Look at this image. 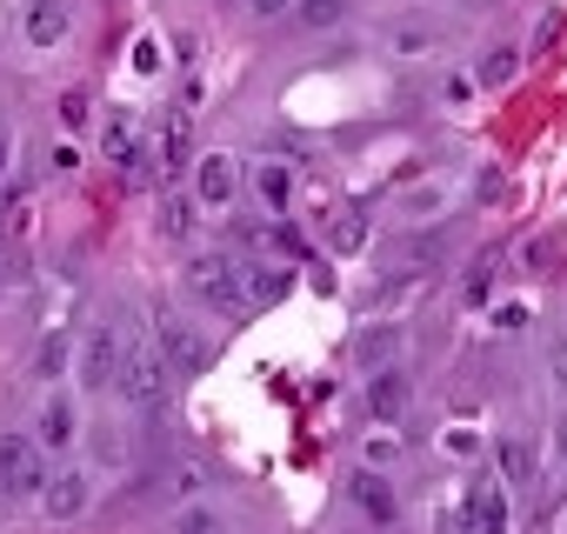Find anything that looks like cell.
I'll return each instance as SVG.
<instances>
[{
	"mask_svg": "<svg viewBox=\"0 0 567 534\" xmlns=\"http://www.w3.org/2000/svg\"><path fill=\"white\" fill-rule=\"evenodd\" d=\"M48 487V454L34 434H0V501H34Z\"/></svg>",
	"mask_w": 567,
	"mask_h": 534,
	"instance_id": "1",
	"label": "cell"
},
{
	"mask_svg": "<svg viewBox=\"0 0 567 534\" xmlns=\"http://www.w3.org/2000/svg\"><path fill=\"white\" fill-rule=\"evenodd\" d=\"M187 295H194L200 308L234 315V308H240V260H234V254H200V260H187Z\"/></svg>",
	"mask_w": 567,
	"mask_h": 534,
	"instance_id": "2",
	"label": "cell"
},
{
	"mask_svg": "<svg viewBox=\"0 0 567 534\" xmlns=\"http://www.w3.org/2000/svg\"><path fill=\"white\" fill-rule=\"evenodd\" d=\"M121 361H127V335H121L114 321L87 328V341H81V355H74L81 388H114V381H121Z\"/></svg>",
	"mask_w": 567,
	"mask_h": 534,
	"instance_id": "3",
	"label": "cell"
},
{
	"mask_svg": "<svg viewBox=\"0 0 567 534\" xmlns=\"http://www.w3.org/2000/svg\"><path fill=\"white\" fill-rule=\"evenodd\" d=\"M34 501H41V514H48L54 527H68V521H81V514L94 507V474H87V468H54Z\"/></svg>",
	"mask_w": 567,
	"mask_h": 534,
	"instance_id": "4",
	"label": "cell"
},
{
	"mask_svg": "<svg viewBox=\"0 0 567 534\" xmlns=\"http://www.w3.org/2000/svg\"><path fill=\"white\" fill-rule=\"evenodd\" d=\"M134 408H161L167 401V361L154 355V348H134L127 341V361H121V381H114Z\"/></svg>",
	"mask_w": 567,
	"mask_h": 534,
	"instance_id": "5",
	"label": "cell"
},
{
	"mask_svg": "<svg viewBox=\"0 0 567 534\" xmlns=\"http://www.w3.org/2000/svg\"><path fill=\"white\" fill-rule=\"evenodd\" d=\"M21 34H28V48H34V54H54V48L74 34V0H28Z\"/></svg>",
	"mask_w": 567,
	"mask_h": 534,
	"instance_id": "6",
	"label": "cell"
},
{
	"mask_svg": "<svg viewBox=\"0 0 567 534\" xmlns=\"http://www.w3.org/2000/svg\"><path fill=\"white\" fill-rule=\"evenodd\" d=\"M234 194H240V161L234 154H200V167H194V207H234Z\"/></svg>",
	"mask_w": 567,
	"mask_h": 534,
	"instance_id": "7",
	"label": "cell"
},
{
	"mask_svg": "<svg viewBox=\"0 0 567 534\" xmlns=\"http://www.w3.org/2000/svg\"><path fill=\"white\" fill-rule=\"evenodd\" d=\"M348 501H354V514H361V521H374V527H388V521L401 514L394 481H388L381 468H354V474H348Z\"/></svg>",
	"mask_w": 567,
	"mask_h": 534,
	"instance_id": "8",
	"label": "cell"
},
{
	"mask_svg": "<svg viewBox=\"0 0 567 534\" xmlns=\"http://www.w3.org/2000/svg\"><path fill=\"white\" fill-rule=\"evenodd\" d=\"M154 355H161L174 374H200V368H207V341H200L194 328H181V321H161V341H154Z\"/></svg>",
	"mask_w": 567,
	"mask_h": 534,
	"instance_id": "9",
	"label": "cell"
},
{
	"mask_svg": "<svg viewBox=\"0 0 567 534\" xmlns=\"http://www.w3.org/2000/svg\"><path fill=\"white\" fill-rule=\"evenodd\" d=\"M74 434H81L74 401H61V394H54V401H41V414H34V448H41V454H48V448L61 454V448H74Z\"/></svg>",
	"mask_w": 567,
	"mask_h": 534,
	"instance_id": "10",
	"label": "cell"
},
{
	"mask_svg": "<svg viewBox=\"0 0 567 534\" xmlns=\"http://www.w3.org/2000/svg\"><path fill=\"white\" fill-rule=\"evenodd\" d=\"M288 288H295L288 267H267V260H260V267H247V260H240V308H274Z\"/></svg>",
	"mask_w": 567,
	"mask_h": 534,
	"instance_id": "11",
	"label": "cell"
},
{
	"mask_svg": "<svg viewBox=\"0 0 567 534\" xmlns=\"http://www.w3.org/2000/svg\"><path fill=\"white\" fill-rule=\"evenodd\" d=\"M254 201L267 214H288L295 207V161H260L254 167Z\"/></svg>",
	"mask_w": 567,
	"mask_h": 534,
	"instance_id": "12",
	"label": "cell"
},
{
	"mask_svg": "<svg viewBox=\"0 0 567 534\" xmlns=\"http://www.w3.org/2000/svg\"><path fill=\"white\" fill-rule=\"evenodd\" d=\"M368 408H374V421H401L408 414V374L401 368L368 374Z\"/></svg>",
	"mask_w": 567,
	"mask_h": 534,
	"instance_id": "13",
	"label": "cell"
},
{
	"mask_svg": "<svg viewBox=\"0 0 567 534\" xmlns=\"http://www.w3.org/2000/svg\"><path fill=\"white\" fill-rule=\"evenodd\" d=\"M481 94H494V88H514L520 81V48H487L481 61H474V74H467Z\"/></svg>",
	"mask_w": 567,
	"mask_h": 534,
	"instance_id": "14",
	"label": "cell"
},
{
	"mask_svg": "<svg viewBox=\"0 0 567 534\" xmlns=\"http://www.w3.org/2000/svg\"><path fill=\"white\" fill-rule=\"evenodd\" d=\"M474 527H481V534H507V487H501L494 474L474 481Z\"/></svg>",
	"mask_w": 567,
	"mask_h": 534,
	"instance_id": "15",
	"label": "cell"
},
{
	"mask_svg": "<svg viewBox=\"0 0 567 534\" xmlns=\"http://www.w3.org/2000/svg\"><path fill=\"white\" fill-rule=\"evenodd\" d=\"M441 214H447V187H441V181L401 194V220H441Z\"/></svg>",
	"mask_w": 567,
	"mask_h": 534,
	"instance_id": "16",
	"label": "cell"
},
{
	"mask_svg": "<svg viewBox=\"0 0 567 534\" xmlns=\"http://www.w3.org/2000/svg\"><path fill=\"white\" fill-rule=\"evenodd\" d=\"M328 240H334V254H361L368 247V207H341L334 227H328Z\"/></svg>",
	"mask_w": 567,
	"mask_h": 534,
	"instance_id": "17",
	"label": "cell"
},
{
	"mask_svg": "<svg viewBox=\"0 0 567 534\" xmlns=\"http://www.w3.org/2000/svg\"><path fill=\"white\" fill-rule=\"evenodd\" d=\"M348 14H354V0H295V21L315 28V34H321V28H341Z\"/></svg>",
	"mask_w": 567,
	"mask_h": 534,
	"instance_id": "18",
	"label": "cell"
},
{
	"mask_svg": "<svg viewBox=\"0 0 567 534\" xmlns=\"http://www.w3.org/2000/svg\"><path fill=\"white\" fill-rule=\"evenodd\" d=\"M154 227H161L167 240H187V234H194V201H187V194H167V201L154 207Z\"/></svg>",
	"mask_w": 567,
	"mask_h": 534,
	"instance_id": "19",
	"label": "cell"
},
{
	"mask_svg": "<svg viewBox=\"0 0 567 534\" xmlns=\"http://www.w3.org/2000/svg\"><path fill=\"white\" fill-rule=\"evenodd\" d=\"M388 48H394L401 61H421V54H434V28H421V21H401V28H388Z\"/></svg>",
	"mask_w": 567,
	"mask_h": 534,
	"instance_id": "20",
	"label": "cell"
},
{
	"mask_svg": "<svg viewBox=\"0 0 567 534\" xmlns=\"http://www.w3.org/2000/svg\"><path fill=\"white\" fill-rule=\"evenodd\" d=\"M501 487H534V454H527V441H507L501 448V474H494Z\"/></svg>",
	"mask_w": 567,
	"mask_h": 534,
	"instance_id": "21",
	"label": "cell"
},
{
	"mask_svg": "<svg viewBox=\"0 0 567 534\" xmlns=\"http://www.w3.org/2000/svg\"><path fill=\"white\" fill-rule=\"evenodd\" d=\"M487 295H494V260H487V254H481V260H474V267H467V281H461V301H467V308H481V301H487Z\"/></svg>",
	"mask_w": 567,
	"mask_h": 534,
	"instance_id": "22",
	"label": "cell"
},
{
	"mask_svg": "<svg viewBox=\"0 0 567 534\" xmlns=\"http://www.w3.org/2000/svg\"><path fill=\"white\" fill-rule=\"evenodd\" d=\"M174 534H227V527H220L214 507H181V514H174Z\"/></svg>",
	"mask_w": 567,
	"mask_h": 534,
	"instance_id": "23",
	"label": "cell"
},
{
	"mask_svg": "<svg viewBox=\"0 0 567 534\" xmlns=\"http://www.w3.org/2000/svg\"><path fill=\"white\" fill-rule=\"evenodd\" d=\"M61 361H68V341H61V335H48V341H41V355H34V374H41V381H54V374H61Z\"/></svg>",
	"mask_w": 567,
	"mask_h": 534,
	"instance_id": "24",
	"label": "cell"
},
{
	"mask_svg": "<svg viewBox=\"0 0 567 534\" xmlns=\"http://www.w3.org/2000/svg\"><path fill=\"white\" fill-rule=\"evenodd\" d=\"M61 121H68V127H87V94H81V88L61 94Z\"/></svg>",
	"mask_w": 567,
	"mask_h": 534,
	"instance_id": "25",
	"label": "cell"
},
{
	"mask_svg": "<svg viewBox=\"0 0 567 534\" xmlns=\"http://www.w3.org/2000/svg\"><path fill=\"white\" fill-rule=\"evenodd\" d=\"M247 14L254 21H280V14H295V0H247Z\"/></svg>",
	"mask_w": 567,
	"mask_h": 534,
	"instance_id": "26",
	"label": "cell"
},
{
	"mask_svg": "<svg viewBox=\"0 0 567 534\" xmlns=\"http://www.w3.org/2000/svg\"><path fill=\"white\" fill-rule=\"evenodd\" d=\"M8 174H14V127L0 121V187H8Z\"/></svg>",
	"mask_w": 567,
	"mask_h": 534,
	"instance_id": "27",
	"label": "cell"
},
{
	"mask_svg": "<svg viewBox=\"0 0 567 534\" xmlns=\"http://www.w3.org/2000/svg\"><path fill=\"white\" fill-rule=\"evenodd\" d=\"M554 381H560V388H567V335H560V341H554Z\"/></svg>",
	"mask_w": 567,
	"mask_h": 534,
	"instance_id": "28",
	"label": "cell"
}]
</instances>
